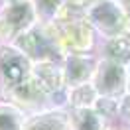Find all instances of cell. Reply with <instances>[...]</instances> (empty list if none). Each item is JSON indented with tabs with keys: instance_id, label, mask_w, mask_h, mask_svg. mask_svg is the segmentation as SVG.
I'll list each match as a JSON object with an SVG mask.
<instances>
[{
	"instance_id": "cell-6",
	"label": "cell",
	"mask_w": 130,
	"mask_h": 130,
	"mask_svg": "<svg viewBox=\"0 0 130 130\" xmlns=\"http://www.w3.org/2000/svg\"><path fill=\"white\" fill-rule=\"evenodd\" d=\"M61 65H63L65 89H71V87L93 81V75L99 65V57L91 53H67Z\"/></svg>"
},
{
	"instance_id": "cell-2",
	"label": "cell",
	"mask_w": 130,
	"mask_h": 130,
	"mask_svg": "<svg viewBox=\"0 0 130 130\" xmlns=\"http://www.w3.org/2000/svg\"><path fill=\"white\" fill-rule=\"evenodd\" d=\"M38 24L32 0H2L0 4V41L12 43L20 34Z\"/></svg>"
},
{
	"instance_id": "cell-19",
	"label": "cell",
	"mask_w": 130,
	"mask_h": 130,
	"mask_svg": "<svg viewBox=\"0 0 130 130\" xmlns=\"http://www.w3.org/2000/svg\"><path fill=\"white\" fill-rule=\"evenodd\" d=\"M116 2H120L124 8H126V6H130V0H116Z\"/></svg>"
},
{
	"instance_id": "cell-4",
	"label": "cell",
	"mask_w": 130,
	"mask_h": 130,
	"mask_svg": "<svg viewBox=\"0 0 130 130\" xmlns=\"http://www.w3.org/2000/svg\"><path fill=\"white\" fill-rule=\"evenodd\" d=\"M0 77L6 91L22 85L32 77V61L14 43L0 41Z\"/></svg>"
},
{
	"instance_id": "cell-11",
	"label": "cell",
	"mask_w": 130,
	"mask_h": 130,
	"mask_svg": "<svg viewBox=\"0 0 130 130\" xmlns=\"http://www.w3.org/2000/svg\"><path fill=\"white\" fill-rule=\"evenodd\" d=\"M97 99L99 93L93 87V83L77 85L67 89V108H93Z\"/></svg>"
},
{
	"instance_id": "cell-1",
	"label": "cell",
	"mask_w": 130,
	"mask_h": 130,
	"mask_svg": "<svg viewBox=\"0 0 130 130\" xmlns=\"http://www.w3.org/2000/svg\"><path fill=\"white\" fill-rule=\"evenodd\" d=\"M85 16L93 30L101 34L105 40L122 36L130 30L128 12L116 0H99L85 10Z\"/></svg>"
},
{
	"instance_id": "cell-16",
	"label": "cell",
	"mask_w": 130,
	"mask_h": 130,
	"mask_svg": "<svg viewBox=\"0 0 130 130\" xmlns=\"http://www.w3.org/2000/svg\"><path fill=\"white\" fill-rule=\"evenodd\" d=\"M95 2H99V0H67V4H69V6L79 8V10H87L89 6H93Z\"/></svg>"
},
{
	"instance_id": "cell-15",
	"label": "cell",
	"mask_w": 130,
	"mask_h": 130,
	"mask_svg": "<svg viewBox=\"0 0 130 130\" xmlns=\"http://www.w3.org/2000/svg\"><path fill=\"white\" fill-rule=\"evenodd\" d=\"M118 116L128 124V128H130V95H126V97L120 101V114H118Z\"/></svg>"
},
{
	"instance_id": "cell-18",
	"label": "cell",
	"mask_w": 130,
	"mask_h": 130,
	"mask_svg": "<svg viewBox=\"0 0 130 130\" xmlns=\"http://www.w3.org/2000/svg\"><path fill=\"white\" fill-rule=\"evenodd\" d=\"M126 71H128V95H130V63L126 65Z\"/></svg>"
},
{
	"instance_id": "cell-9",
	"label": "cell",
	"mask_w": 130,
	"mask_h": 130,
	"mask_svg": "<svg viewBox=\"0 0 130 130\" xmlns=\"http://www.w3.org/2000/svg\"><path fill=\"white\" fill-rule=\"evenodd\" d=\"M101 59H108L114 63L128 65L130 63V30L122 36L110 38L101 47Z\"/></svg>"
},
{
	"instance_id": "cell-17",
	"label": "cell",
	"mask_w": 130,
	"mask_h": 130,
	"mask_svg": "<svg viewBox=\"0 0 130 130\" xmlns=\"http://www.w3.org/2000/svg\"><path fill=\"white\" fill-rule=\"evenodd\" d=\"M4 95H6V87H4V81L0 77V103H4Z\"/></svg>"
},
{
	"instance_id": "cell-7",
	"label": "cell",
	"mask_w": 130,
	"mask_h": 130,
	"mask_svg": "<svg viewBox=\"0 0 130 130\" xmlns=\"http://www.w3.org/2000/svg\"><path fill=\"white\" fill-rule=\"evenodd\" d=\"M63 61H53V59H41V61H32V77L38 81L41 89L49 97L63 93L65 79H63Z\"/></svg>"
},
{
	"instance_id": "cell-14",
	"label": "cell",
	"mask_w": 130,
	"mask_h": 130,
	"mask_svg": "<svg viewBox=\"0 0 130 130\" xmlns=\"http://www.w3.org/2000/svg\"><path fill=\"white\" fill-rule=\"evenodd\" d=\"M93 108H95L106 120V124H108V120H112V118H116V116L120 114V101H118V99H108V97H99Z\"/></svg>"
},
{
	"instance_id": "cell-20",
	"label": "cell",
	"mask_w": 130,
	"mask_h": 130,
	"mask_svg": "<svg viewBox=\"0 0 130 130\" xmlns=\"http://www.w3.org/2000/svg\"><path fill=\"white\" fill-rule=\"evenodd\" d=\"M106 130H116V128H110V126H108V128H106Z\"/></svg>"
},
{
	"instance_id": "cell-3",
	"label": "cell",
	"mask_w": 130,
	"mask_h": 130,
	"mask_svg": "<svg viewBox=\"0 0 130 130\" xmlns=\"http://www.w3.org/2000/svg\"><path fill=\"white\" fill-rule=\"evenodd\" d=\"M91 83L97 89L99 97L122 101L128 95V71H126V65H120V63H114V61L99 57L97 71L93 75Z\"/></svg>"
},
{
	"instance_id": "cell-8",
	"label": "cell",
	"mask_w": 130,
	"mask_h": 130,
	"mask_svg": "<svg viewBox=\"0 0 130 130\" xmlns=\"http://www.w3.org/2000/svg\"><path fill=\"white\" fill-rule=\"evenodd\" d=\"M22 130H71L69 108H45L41 112L28 116Z\"/></svg>"
},
{
	"instance_id": "cell-5",
	"label": "cell",
	"mask_w": 130,
	"mask_h": 130,
	"mask_svg": "<svg viewBox=\"0 0 130 130\" xmlns=\"http://www.w3.org/2000/svg\"><path fill=\"white\" fill-rule=\"evenodd\" d=\"M4 103L18 106L22 112H26V116L41 112L45 108H53L51 106V97L38 85V81L34 77H30L28 81H24L22 85H18L14 89L6 91Z\"/></svg>"
},
{
	"instance_id": "cell-13",
	"label": "cell",
	"mask_w": 130,
	"mask_h": 130,
	"mask_svg": "<svg viewBox=\"0 0 130 130\" xmlns=\"http://www.w3.org/2000/svg\"><path fill=\"white\" fill-rule=\"evenodd\" d=\"M26 112L10 103H0V130H22L26 122Z\"/></svg>"
},
{
	"instance_id": "cell-10",
	"label": "cell",
	"mask_w": 130,
	"mask_h": 130,
	"mask_svg": "<svg viewBox=\"0 0 130 130\" xmlns=\"http://www.w3.org/2000/svg\"><path fill=\"white\" fill-rule=\"evenodd\" d=\"M71 130H106L108 124L95 108H69Z\"/></svg>"
},
{
	"instance_id": "cell-12",
	"label": "cell",
	"mask_w": 130,
	"mask_h": 130,
	"mask_svg": "<svg viewBox=\"0 0 130 130\" xmlns=\"http://www.w3.org/2000/svg\"><path fill=\"white\" fill-rule=\"evenodd\" d=\"M32 4H34V10H36V16H38V22L40 24H51L61 14L67 0H32Z\"/></svg>"
}]
</instances>
